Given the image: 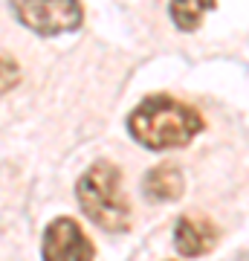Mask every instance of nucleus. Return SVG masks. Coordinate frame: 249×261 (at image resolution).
<instances>
[{
	"label": "nucleus",
	"instance_id": "nucleus-1",
	"mask_svg": "<svg viewBox=\"0 0 249 261\" xmlns=\"http://www.w3.org/2000/svg\"><path fill=\"white\" fill-rule=\"evenodd\" d=\"M203 130V116L191 105L177 102L165 93L148 96L130 111L128 134L151 151L183 148Z\"/></svg>",
	"mask_w": 249,
	"mask_h": 261
},
{
	"label": "nucleus",
	"instance_id": "nucleus-2",
	"mask_svg": "<svg viewBox=\"0 0 249 261\" xmlns=\"http://www.w3.org/2000/svg\"><path fill=\"white\" fill-rule=\"evenodd\" d=\"M75 197L81 212L99 229L125 232L130 226V203L122 192V171L107 160H99L84 171L75 186Z\"/></svg>",
	"mask_w": 249,
	"mask_h": 261
},
{
	"label": "nucleus",
	"instance_id": "nucleus-3",
	"mask_svg": "<svg viewBox=\"0 0 249 261\" xmlns=\"http://www.w3.org/2000/svg\"><path fill=\"white\" fill-rule=\"evenodd\" d=\"M12 12L20 27L38 35H64L75 32L84 20L78 0H12Z\"/></svg>",
	"mask_w": 249,
	"mask_h": 261
},
{
	"label": "nucleus",
	"instance_id": "nucleus-4",
	"mask_svg": "<svg viewBox=\"0 0 249 261\" xmlns=\"http://www.w3.org/2000/svg\"><path fill=\"white\" fill-rule=\"evenodd\" d=\"M41 255L44 258H93L96 247L73 218H58L46 226Z\"/></svg>",
	"mask_w": 249,
	"mask_h": 261
},
{
	"label": "nucleus",
	"instance_id": "nucleus-5",
	"mask_svg": "<svg viewBox=\"0 0 249 261\" xmlns=\"http://www.w3.org/2000/svg\"><path fill=\"white\" fill-rule=\"evenodd\" d=\"M217 244V229L206 218H191L183 215L174 226V247L180 255H203Z\"/></svg>",
	"mask_w": 249,
	"mask_h": 261
},
{
	"label": "nucleus",
	"instance_id": "nucleus-6",
	"mask_svg": "<svg viewBox=\"0 0 249 261\" xmlns=\"http://www.w3.org/2000/svg\"><path fill=\"white\" fill-rule=\"evenodd\" d=\"M183 171L171 163H162V166L151 168L142 180V189H145V197L154 200V203H171L177 197L183 195Z\"/></svg>",
	"mask_w": 249,
	"mask_h": 261
},
{
	"label": "nucleus",
	"instance_id": "nucleus-7",
	"mask_svg": "<svg viewBox=\"0 0 249 261\" xmlns=\"http://www.w3.org/2000/svg\"><path fill=\"white\" fill-rule=\"evenodd\" d=\"M212 9L214 0H171V6H168L174 27L183 29V32H194Z\"/></svg>",
	"mask_w": 249,
	"mask_h": 261
}]
</instances>
